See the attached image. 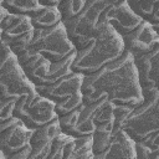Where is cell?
Returning <instances> with one entry per match:
<instances>
[{"label": "cell", "mask_w": 159, "mask_h": 159, "mask_svg": "<svg viewBox=\"0 0 159 159\" xmlns=\"http://www.w3.org/2000/svg\"><path fill=\"white\" fill-rule=\"evenodd\" d=\"M16 99H4L0 101V122H4L14 116Z\"/></svg>", "instance_id": "32"}, {"label": "cell", "mask_w": 159, "mask_h": 159, "mask_svg": "<svg viewBox=\"0 0 159 159\" xmlns=\"http://www.w3.org/2000/svg\"><path fill=\"white\" fill-rule=\"evenodd\" d=\"M32 37H34V30L27 31V32L17 36L15 39H11L9 41H5V43L9 46V48L11 50V52L16 56L17 53H20L21 51H24L25 48L30 47L31 41H32Z\"/></svg>", "instance_id": "27"}, {"label": "cell", "mask_w": 159, "mask_h": 159, "mask_svg": "<svg viewBox=\"0 0 159 159\" xmlns=\"http://www.w3.org/2000/svg\"><path fill=\"white\" fill-rule=\"evenodd\" d=\"M81 106H82V104H81ZM81 106L77 107L76 109H73V111L70 112V113H66V114H63V116L57 117L58 123H60V127H61V130H62L63 133H67V134L71 133L72 128L75 127V124H76V122H77L80 111H81Z\"/></svg>", "instance_id": "28"}, {"label": "cell", "mask_w": 159, "mask_h": 159, "mask_svg": "<svg viewBox=\"0 0 159 159\" xmlns=\"http://www.w3.org/2000/svg\"><path fill=\"white\" fill-rule=\"evenodd\" d=\"M34 91L35 86L25 75L16 56L0 40V101L17 99Z\"/></svg>", "instance_id": "4"}, {"label": "cell", "mask_w": 159, "mask_h": 159, "mask_svg": "<svg viewBox=\"0 0 159 159\" xmlns=\"http://www.w3.org/2000/svg\"><path fill=\"white\" fill-rule=\"evenodd\" d=\"M31 30H34V27H32L30 16L22 15V17L20 19V21H17L14 26H11V27L1 31V39L0 40L5 42V41H9L11 39H15V37H17V36H20V35H22V34H25L27 31H31Z\"/></svg>", "instance_id": "23"}, {"label": "cell", "mask_w": 159, "mask_h": 159, "mask_svg": "<svg viewBox=\"0 0 159 159\" xmlns=\"http://www.w3.org/2000/svg\"><path fill=\"white\" fill-rule=\"evenodd\" d=\"M129 7L142 19L148 21L157 31L159 29V0H125Z\"/></svg>", "instance_id": "16"}, {"label": "cell", "mask_w": 159, "mask_h": 159, "mask_svg": "<svg viewBox=\"0 0 159 159\" xmlns=\"http://www.w3.org/2000/svg\"><path fill=\"white\" fill-rule=\"evenodd\" d=\"M83 103H92L106 97L113 104L137 106L143 101L133 56L124 52L96 72L83 75L81 86Z\"/></svg>", "instance_id": "1"}, {"label": "cell", "mask_w": 159, "mask_h": 159, "mask_svg": "<svg viewBox=\"0 0 159 159\" xmlns=\"http://www.w3.org/2000/svg\"><path fill=\"white\" fill-rule=\"evenodd\" d=\"M30 152H31V145H26L25 148L12 153L7 159H29V155H30Z\"/></svg>", "instance_id": "33"}, {"label": "cell", "mask_w": 159, "mask_h": 159, "mask_svg": "<svg viewBox=\"0 0 159 159\" xmlns=\"http://www.w3.org/2000/svg\"><path fill=\"white\" fill-rule=\"evenodd\" d=\"M143 101L134 106L122 122L120 128L134 140L159 132V88L142 92Z\"/></svg>", "instance_id": "3"}, {"label": "cell", "mask_w": 159, "mask_h": 159, "mask_svg": "<svg viewBox=\"0 0 159 159\" xmlns=\"http://www.w3.org/2000/svg\"><path fill=\"white\" fill-rule=\"evenodd\" d=\"M14 116L31 129L41 127L57 118L55 102L41 96L36 91L22 94L16 99Z\"/></svg>", "instance_id": "7"}, {"label": "cell", "mask_w": 159, "mask_h": 159, "mask_svg": "<svg viewBox=\"0 0 159 159\" xmlns=\"http://www.w3.org/2000/svg\"><path fill=\"white\" fill-rule=\"evenodd\" d=\"M112 133H113V120L103 122L96 125L92 133V152L94 159H97V157L107 148Z\"/></svg>", "instance_id": "19"}, {"label": "cell", "mask_w": 159, "mask_h": 159, "mask_svg": "<svg viewBox=\"0 0 159 159\" xmlns=\"http://www.w3.org/2000/svg\"><path fill=\"white\" fill-rule=\"evenodd\" d=\"M0 159H5V157H4V153H2V150L0 149Z\"/></svg>", "instance_id": "37"}, {"label": "cell", "mask_w": 159, "mask_h": 159, "mask_svg": "<svg viewBox=\"0 0 159 159\" xmlns=\"http://www.w3.org/2000/svg\"><path fill=\"white\" fill-rule=\"evenodd\" d=\"M133 62L137 70L138 81L142 92L158 89V73H159V46L149 52L133 56Z\"/></svg>", "instance_id": "9"}, {"label": "cell", "mask_w": 159, "mask_h": 159, "mask_svg": "<svg viewBox=\"0 0 159 159\" xmlns=\"http://www.w3.org/2000/svg\"><path fill=\"white\" fill-rule=\"evenodd\" d=\"M133 107L134 106H128V104H114V107H113V127L120 128L122 122L130 113Z\"/></svg>", "instance_id": "30"}, {"label": "cell", "mask_w": 159, "mask_h": 159, "mask_svg": "<svg viewBox=\"0 0 159 159\" xmlns=\"http://www.w3.org/2000/svg\"><path fill=\"white\" fill-rule=\"evenodd\" d=\"M107 6H109V5H113V4H117V2H119V1H123V0H102Z\"/></svg>", "instance_id": "36"}, {"label": "cell", "mask_w": 159, "mask_h": 159, "mask_svg": "<svg viewBox=\"0 0 159 159\" xmlns=\"http://www.w3.org/2000/svg\"><path fill=\"white\" fill-rule=\"evenodd\" d=\"M83 103V97H82V92H76L71 96H68L67 98L55 102V112L57 114V117L63 116L66 113L72 112L73 109H76L77 107H80Z\"/></svg>", "instance_id": "25"}, {"label": "cell", "mask_w": 159, "mask_h": 159, "mask_svg": "<svg viewBox=\"0 0 159 159\" xmlns=\"http://www.w3.org/2000/svg\"><path fill=\"white\" fill-rule=\"evenodd\" d=\"M30 47L51 62L58 61L76 50L62 21L48 29H34Z\"/></svg>", "instance_id": "6"}, {"label": "cell", "mask_w": 159, "mask_h": 159, "mask_svg": "<svg viewBox=\"0 0 159 159\" xmlns=\"http://www.w3.org/2000/svg\"><path fill=\"white\" fill-rule=\"evenodd\" d=\"M0 39H1V29H0Z\"/></svg>", "instance_id": "38"}, {"label": "cell", "mask_w": 159, "mask_h": 159, "mask_svg": "<svg viewBox=\"0 0 159 159\" xmlns=\"http://www.w3.org/2000/svg\"><path fill=\"white\" fill-rule=\"evenodd\" d=\"M106 7L107 5L102 0H87L84 7L76 16L63 21L67 35L76 50L83 48L93 40Z\"/></svg>", "instance_id": "5"}, {"label": "cell", "mask_w": 159, "mask_h": 159, "mask_svg": "<svg viewBox=\"0 0 159 159\" xmlns=\"http://www.w3.org/2000/svg\"><path fill=\"white\" fill-rule=\"evenodd\" d=\"M17 123H21V120H20L17 117L12 116L11 118H9V119H6V120L0 122V132L5 130V129H7V128H10V127H12V125H15V124H17Z\"/></svg>", "instance_id": "34"}, {"label": "cell", "mask_w": 159, "mask_h": 159, "mask_svg": "<svg viewBox=\"0 0 159 159\" xmlns=\"http://www.w3.org/2000/svg\"><path fill=\"white\" fill-rule=\"evenodd\" d=\"M76 52L77 50L72 51L70 55H67L66 57L58 60V61H53L50 63V68H48V72L47 75L42 78L41 83L40 84H50L65 76H67L68 73L72 72V63L75 61V57H76Z\"/></svg>", "instance_id": "17"}, {"label": "cell", "mask_w": 159, "mask_h": 159, "mask_svg": "<svg viewBox=\"0 0 159 159\" xmlns=\"http://www.w3.org/2000/svg\"><path fill=\"white\" fill-rule=\"evenodd\" d=\"M2 6L7 10V12L30 16L41 9L42 5L39 0H2Z\"/></svg>", "instance_id": "21"}, {"label": "cell", "mask_w": 159, "mask_h": 159, "mask_svg": "<svg viewBox=\"0 0 159 159\" xmlns=\"http://www.w3.org/2000/svg\"><path fill=\"white\" fill-rule=\"evenodd\" d=\"M124 52L122 36L101 15L98 30L93 40L81 50H77L72 71L82 75L96 72L104 65L114 61Z\"/></svg>", "instance_id": "2"}, {"label": "cell", "mask_w": 159, "mask_h": 159, "mask_svg": "<svg viewBox=\"0 0 159 159\" xmlns=\"http://www.w3.org/2000/svg\"><path fill=\"white\" fill-rule=\"evenodd\" d=\"M124 50L132 56L149 52L154 47L159 46L158 31L145 20H143L134 30L122 35Z\"/></svg>", "instance_id": "8"}, {"label": "cell", "mask_w": 159, "mask_h": 159, "mask_svg": "<svg viewBox=\"0 0 159 159\" xmlns=\"http://www.w3.org/2000/svg\"><path fill=\"white\" fill-rule=\"evenodd\" d=\"M87 0H60L56 5L61 14V21H66L76 16L86 5Z\"/></svg>", "instance_id": "24"}, {"label": "cell", "mask_w": 159, "mask_h": 159, "mask_svg": "<svg viewBox=\"0 0 159 159\" xmlns=\"http://www.w3.org/2000/svg\"><path fill=\"white\" fill-rule=\"evenodd\" d=\"M135 142L122 129L113 127V133L107 148L97 157V159H113V158H129L135 159Z\"/></svg>", "instance_id": "14"}, {"label": "cell", "mask_w": 159, "mask_h": 159, "mask_svg": "<svg viewBox=\"0 0 159 159\" xmlns=\"http://www.w3.org/2000/svg\"><path fill=\"white\" fill-rule=\"evenodd\" d=\"M61 127L58 123V119H53L41 127H37L34 129L31 139H30V144L34 143H41V142H52L53 138L56 135H58L61 133Z\"/></svg>", "instance_id": "20"}, {"label": "cell", "mask_w": 159, "mask_h": 159, "mask_svg": "<svg viewBox=\"0 0 159 159\" xmlns=\"http://www.w3.org/2000/svg\"><path fill=\"white\" fill-rule=\"evenodd\" d=\"M32 132L34 129L26 127L22 122L0 132V149L2 150L5 159L12 153L29 145Z\"/></svg>", "instance_id": "13"}, {"label": "cell", "mask_w": 159, "mask_h": 159, "mask_svg": "<svg viewBox=\"0 0 159 159\" xmlns=\"http://www.w3.org/2000/svg\"><path fill=\"white\" fill-rule=\"evenodd\" d=\"M102 16L120 36L130 32L143 21L129 7L125 0L107 6L102 12Z\"/></svg>", "instance_id": "10"}, {"label": "cell", "mask_w": 159, "mask_h": 159, "mask_svg": "<svg viewBox=\"0 0 159 159\" xmlns=\"http://www.w3.org/2000/svg\"><path fill=\"white\" fill-rule=\"evenodd\" d=\"M70 159H94L92 152V134L75 137Z\"/></svg>", "instance_id": "22"}, {"label": "cell", "mask_w": 159, "mask_h": 159, "mask_svg": "<svg viewBox=\"0 0 159 159\" xmlns=\"http://www.w3.org/2000/svg\"><path fill=\"white\" fill-rule=\"evenodd\" d=\"M30 20L34 29H48L61 22V14L57 6H41L30 15Z\"/></svg>", "instance_id": "18"}, {"label": "cell", "mask_w": 159, "mask_h": 159, "mask_svg": "<svg viewBox=\"0 0 159 159\" xmlns=\"http://www.w3.org/2000/svg\"><path fill=\"white\" fill-rule=\"evenodd\" d=\"M60 0H39L42 6H56Z\"/></svg>", "instance_id": "35"}, {"label": "cell", "mask_w": 159, "mask_h": 159, "mask_svg": "<svg viewBox=\"0 0 159 159\" xmlns=\"http://www.w3.org/2000/svg\"><path fill=\"white\" fill-rule=\"evenodd\" d=\"M16 58L21 68L24 70L25 75L34 83V86L40 84L42 78L48 72L51 61H48L40 52L32 50L31 47H27L20 53H17Z\"/></svg>", "instance_id": "12"}, {"label": "cell", "mask_w": 159, "mask_h": 159, "mask_svg": "<svg viewBox=\"0 0 159 159\" xmlns=\"http://www.w3.org/2000/svg\"><path fill=\"white\" fill-rule=\"evenodd\" d=\"M101 99L92 102V103H82L77 122L70 133L71 135L80 137V135H88V134L93 133V130L96 128V124L93 122V116L101 103Z\"/></svg>", "instance_id": "15"}, {"label": "cell", "mask_w": 159, "mask_h": 159, "mask_svg": "<svg viewBox=\"0 0 159 159\" xmlns=\"http://www.w3.org/2000/svg\"><path fill=\"white\" fill-rule=\"evenodd\" d=\"M135 159H159V149H152L140 142H135Z\"/></svg>", "instance_id": "31"}, {"label": "cell", "mask_w": 159, "mask_h": 159, "mask_svg": "<svg viewBox=\"0 0 159 159\" xmlns=\"http://www.w3.org/2000/svg\"><path fill=\"white\" fill-rule=\"evenodd\" d=\"M51 144L52 142H41V143L30 144L31 152L29 159H48L51 152Z\"/></svg>", "instance_id": "29"}, {"label": "cell", "mask_w": 159, "mask_h": 159, "mask_svg": "<svg viewBox=\"0 0 159 159\" xmlns=\"http://www.w3.org/2000/svg\"><path fill=\"white\" fill-rule=\"evenodd\" d=\"M82 82H83V75L80 72L72 71L67 76L50 84H36L35 91L53 102H58L76 92H80Z\"/></svg>", "instance_id": "11"}, {"label": "cell", "mask_w": 159, "mask_h": 159, "mask_svg": "<svg viewBox=\"0 0 159 159\" xmlns=\"http://www.w3.org/2000/svg\"><path fill=\"white\" fill-rule=\"evenodd\" d=\"M73 135L61 132L58 135H56L51 144V152L48 155V159H63V149L65 147L73 140Z\"/></svg>", "instance_id": "26"}]
</instances>
